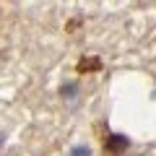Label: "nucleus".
<instances>
[{"label":"nucleus","mask_w":156,"mask_h":156,"mask_svg":"<svg viewBox=\"0 0 156 156\" xmlns=\"http://www.w3.org/2000/svg\"><path fill=\"white\" fill-rule=\"evenodd\" d=\"M128 148V138H125V135H109V138H107V151H109V154H122V151Z\"/></svg>","instance_id":"f257e3e1"},{"label":"nucleus","mask_w":156,"mask_h":156,"mask_svg":"<svg viewBox=\"0 0 156 156\" xmlns=\"http://www.w3.org/2000/svg\"><path fill=\"white\" fill-rule=\"evenodd\" d=\"M70 156H91V151L86 148V146H76V148L70 151Z\"/></svg>","instance_id":"f03ea898"},{"label":"nucleus","mask_w":156,"mask_h":156,"mask_svg":"<svg viewBox=\"0 0 156 156\" xmlns=\"http://www.w3.org/2000/svg\"><path fill=\"white\" fill-rule=\"evenodd\" d=\"M96 65H99V60H89V62H81L78 68H81V70H89V68H96Z\"/></svg>","instance_id":"7ed1b4c3"}]
</instances>
